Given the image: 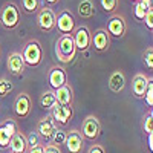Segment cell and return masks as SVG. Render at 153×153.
<instances>
[{
	"instance_id": "obj_1",
	"label": "cell",
	"mask_w": 153,
	"mask_h": 153,
	"mask_svg": "<svg viewBox=\"0 0 153 153\" xmlns=\"http://www.w3.org/2000/svg\"><path fill=\"white\" fill-rule=\"evenodd\" d=\"M55 55L60 63L68 65L72 63L76 55V46L72 34H61L55 42Z\"/></svg>"
},
{
	"instance_id": "obj_2",
	"label": "cell",
	"mask_w": 153,
	"mask_h": 153,
	"mask_svg": "<svg viewBox=\"0 0 153 153\" xmlns=\"http://www.w3.org/2000/svg\"><path fill=\"white\" fill-rule=\"evenodd\" d=\"M20 23V8L14 2H8L0 8V25L5 29H16Z\"/></svg>"
},
{
	"instance_id": "obj_3",
	"label": "cell",
	"mask_w": 153,
	"mask_h": 153,
	"mask_svg": "<svg viewBox=\"0 0 153 153\" xmlns=\"http://www.w3.org/2000/svg\"><path fill=\"white\" fill-rule=\"evenodd\" d=\"M22 55H23V60H25V65L26 66L37 68L43 60V48H42L40 42L34 40V38L29 40V42H26L25 46H23Z\"/></svg>"
},
{
	"instance_id": "obj_4",
	"label": "cell",
	"mask_w": 153,
	"mask_h": 153,
	"mask_svg": "<svg viewBox=\"0 0 153 153\" xmlns=\"http://www.w3.org/2000/svg\"><path fill=\"white\" fill-rule=\"evenodd\" d=\"M37 26L42 32H51L57 28V14L51 6H45L37 14Z\"/></svg>"
},
{
	"instance_id": "obj_5",
	"label": "cell",
	"mask_w": 153,
	"mask_h": 153,
	"mask_svg": "<svg viewBox=\"0 0 153 153\" xmlns=\"http://www.w3.org/2000/svg\"><path fill=\"white\" fill-rule=\"evenodd\" d=\"M101 133V123L95 115H87L83 120L81 124V135L89 139V141H95Z\"/></svg>"
},
{
	"instance_id": "obj_6",
	"label": "cell",
	"mask_w": 153,
	"mask_h": 153,
	"mask_svg": "<svg viewBox=\"0 0 153 153\" xmlns=\"http://www.w3.org/2000/svg\"><path fill=\"white\" fill-rule=\"evenodd\" d=\"M72 37H74L76 51H80V52H86V51H89L91 43H92V34H91V31H89V28L86 26V25L76 26L75 31L72 32Z\"/></svg>"
},
{
	"instance_id": "obj_7",
	"label": "cell",
	"mask_w": 153,
	"mask_h": 153,
	"mask_svg": "<svg viewBox=\"0 0 153 153\" xmlns=\"http://www.w3.org/2000/svg\"><path fill=\"white\" fill-rule=\"evenodd\" d=\"M109 35L112 37H117V38H121L124 37L126 31H127V22H126V17L121 16V14H112L110 19L107 20V29Z\"/></svg>"
},
{
	"instance_id": "obj_8",
	"label": "cell",
	"mask_w": 153,
	"mask_h": 153,
	"mask_svg": "<svg viewBox=\"0 0 153 153\" xmlns=\"http://www.w3.org/2000/svg\"><path fill=\"white\" fill-rule=\"evenodd\" d=\"M55 130H57V124L52 120V117H46L37 123V135L46 143H51Z\"/></svg>"
},
{
	"instance_id": "obj_9",
	"label": "cell",
	"mask_w": 153,
	"mask_h": 153,
	"mask_svg": "<svg viewBox=\"0 0 153 153\" xmlns=\"http://www.w3.org/2000/svg\"><path fill=\"white\" fill-rule=\"evenodd\" d=\"M19 132L14 120H6L0 124V149H8L12 136Z\"/></svg>"
},
{
	"instance_id": "obj_10",
	"label": "cell",
	"mask_w": 153,
	"mask_h": 153,
	"mask_svg": "<svg viewBox=\"0 0 153 153\" xmlns=\"http://www.w3.org/2000/svg\"><path fill=\"white\" fill-rule=\"evenodd\" d=\"M75 28V17L72 16V12L68 9L60 11V14L57 16V29L61 34H72Z\"/></svg>"
},
{
	"instance_id": "obj_11",
	"label": "cell",
	"mask_w": 153,
	"mask_h": 153,
	"mask_svg": "<svg viewBox=\"0 0 153 153\" xmlns=\"http://www.w3.org/2000/svg\"><path fill=\"white\" fill-rule=\"evenodd\" d=\"M48 83L54 91H57L61 86H65L68 83V74H66L65 68H61V66H52L49 72H48Z\"/></svg>"
},
{
	"instance_id": "obj_12",
	"label": "cell",
	"mask_w": 153,
	"mask_h": 153,
	"mask_svg": "<svg viewBox=\"0 0 153 153\" xmlns=\"http://www.w3.org/2000/svg\"><path fill=\"white\" fill-rule=\"evenodd\" d=\"M65 146L68 147L69 153H81L83 152V147H84V136L81 135L80 130L72 129V130L68 132Z\"/></svg>"
},
{
	"instance_id": "obj_13",
	"label": "cell",
	"mask_w": 153,
	"mask_h": 153,
	"mask_svg": "<svg viewBox=\"0 0 153 153\" xmlns=\"http://www.w3.org/2000/svg\"><path fill=\"white\" fill-rule=\"evenodd\" d=\"M51 117L55 121V124H60V126H68L69 121L72 120L74 117V110H72V106H60L57 104L52 110H51Z\"/></svg>"
},
{
	"instance_id": "obj_14",
	"label": "cell",
	"mask_w": 153,
	"mask_h": 153,
	"mask_svg": "<svg viewBox=\"0 0 153 153\" xmlns=\"http://www.w3.org/2000/svg\"><path fill=\"white\" fill-rule=\"evenodd\" d=\"M91 46L98 51V52H104L110 48V35L104 28H100L92 34V43Z\"/></svg>"
},
{
	"instance_id": "obj_15",
	"label": "cell",
	"mask_w": 153,
	"mask_h": 153,
	"mask_svg": "<svg viewBox=\"0 0 153 153\" xmlns=\"http://www.w3.org/2000/svg\"><path fill=\"white\" fill-rule=\"evenodd\" d=\"M32 110V103L28 94H20L14 101V112L19 118H26Z\"/></svg>"
},
{
	"instance_id": "obj_16",
	"label": "cell",
	"mask_w": 153,
	"mask_h": 153,
	"mask_svg": "<svg viewBox=\"0 0 153 153\" xmlns=\"http://www.w3.org/2000/svg\"><path fill=\"white\" fill-rule=\"evenodd\" d=\"M8 71L12 74V75H22L26 69V65H25V60H23V55L22 52H12L9 57H8Z\"/></svg>"
},
{
	"instance_id": "obj_17",
	"label": "cell",
	"mask_w": 153,
	"mask_h": 153,
	"mask_svg": "<svg viewBox=\"0 0 153 153\" xmlns=\"http://www.w3.org/2000/svg\"><path fill=\"white\" fill-rule=\"evenodd\" d=\"M54 92H55V98H57V104H60V106H72V103H74V91L68 83L65 86L58 87Z\"/></svg>"
},
{
	"instance_id": "obj_18",
	"label": "cell",
	"mask_w": 153,
	"mask_h": 153,
	"mask_svg": "<svg viewBox=\"0 0 153 153\" xmlns=\"http://www.w3.org/2000/svg\"><path fill=\"white\" fill-rule=\"evenodd\" d=\"M109 89L115 94H120L124 91L126 87V76L123 74V71H113L109 76Z\"/></svg>"
},
{
	"instance_id": "obj_19",
	"label": "cell",
	"mask_w": 153,
	"mask_h": 153,
	"mask_svg": "<svg viewBox=\"0 0 153 153\" xmlns=\"http://www.w3.org/2000/svg\"><path fill=\"white\" fill-rule=\"evenodd\" d=\"M147 83H149V78L144 74H136L133 76V80H132V94L136 98H144Z\"/></svg>"
},
{
	"instance_id": "obj_20",
	"label": "cell",
	"mask_w": 153,
	"mask_h": 153,
	"mask_svg": "<svg viewBox=\"0 0 153 153\" xmlns=\"http://www.w3.org/2000/svg\"><path fill=\"white\" fill-rule=\"evenodd\" d=\"M9 150H11V153H25L28 150L26 135H23L22 132H17L9 143Z\"/></svg>"
},
{
	"instance_id": "obj_21",
	"label": "cell",
	"mask_w": 153,
	"mask_h": 153,
	"mask_svg": "<svg viewBox=\"0 0 153 153\" xmlns=\"http://www.w3.org/2000/svg\"><path fill=\"white\" fill-rule=\"evenodd\" d=\"M153 6V0H138L135 3V9H133V16L136 20H144L146 14L149 12V9Z\"/></svg>"
},
{
	"instance_id": "obj_22",
	"label": "cell",
	"mask_w": 153,
	"mask_h": 153,
	"mask_svg": "<svg viewBox=\"0 0 153 153\" xmlns=\"http://www.w3.org/2000/svg\"><path fill=\"white\" fill-rule=\"evenodd\" d=\"M40 106L45 110H52L57 106V98H55V92L54 91H46L43 92V95L40 97Z\"/></svg>"
},
{
	"instance_id": "obj_23",
	"label": "cell",
	"mask_w": 153,
	"mask_h": 153,
	"mask_svg": "<svg viewBox=\"0 0 153 153\" xmlns=\"http://www.w3.org/2000/svg\"><path fill=\"white\" fill-rule=\"evenodd\" d=\"M78 14L83 19H89L95 14V5L92 0H81L78 3Z\"/></svg>"
},
{
	"instance_id": "obj_24",
	"label": "cell",
	"mask_w": 153,
	"mask_h": 153,
	"mask_svg": "<svg viewBox=\"0 0 153 153\" xmlns=\"http://www.w3.org/2000/svg\"><path fill=\"white\" fill-rule=\"evenodd\" d=\"M22 8L28 14H35L40 11V0H22Z\"/></svg>"
},
{
	"instance_id": "obj_25",
	"label": "cell",
	"mask_w": 153,
	"mask_h": 153,
	"mask_svg": "<svg viewBox=\"0 0 153 153\" xmlns=\"http://www.w3.org/2000/svg\"><path fill=\"white\" fill-rule=\"evenodd\" d=\"M118 5L120 0H100V6L107 14H115V11L118 9Z\"/></svg>"
},
{
	"instance_id": "obj_26",
	"label": "cell",
	"mask_w": 153,
	"mask_h": 153,
	"mask_svg": "<svg viewBox=\"0 0 153 153\" xmlns=\"http://www.w3.org/2000/svg\"><path fill=\"white\" fill-rule=\"evenodd\" d=\"M66 136H68V132H65L63 129H58V127H57V130H55L52 139H51V144H54L57 147H61L63 144L66 143Z\"/></svg>"
},
{
	"instance_id": "obj_27",
	"label": "cell",
	"mask_w": 153,
	"mask_h": 153,
	"mask_svg": "<svg viewBox=\"0 0 153 153\" xmlns=\"http://www.w3.org/2000/svg\"><path fill=\"white\" fill-rule=\"evenodd\" d=\"M12 89H14V86H12V83L8 80V78H0V97H6L12 92Z\"/></svg>"
},
{
	"instance_id": "obj_28",
	"label": "cell",
	"mask_w": 153,
	"mask_h": 153,
	"mask_svg": "<svg viewBox=\"0 0 153 153\" xmlns=\"http://www.w3.org/2000/svg\"><path fill=\"white\" fill-rule=\"evenodd\" d=\"M144 101L149 107H153V78H149L147 89H146V94H144Z\"/></svg>"
},
{
	"instance_id": "obj_29",
	"label": "cell",
	"mask_w": 153,
	"mask_h": 153,
	"mask_svg": "<svg viewBox=\"0 0 153 153\" xmlns=\"http://www.w3.org/2000/svg\"><path fill=\"white\" fill-rule=\"evenodd\" d=\"M143 132L146 135H150L153 133V118L150 117V115H144V118H143Z\"/></svg>"
},
{
	"instance_id": "obj_30",
	"label": "cell",
	"mask_w": 153,
	"mask_h": 153,
	"mask_svg": "<svg viewBox=\"0 0 153 153\" xmlns=\"http://www.w3.org/2000/svg\"><path fill=\"white\" fill-rule=\"evenodd\" d=\"M143 60L147 69H153V48H147L143 54Z\"/></svg>"
},
{
	"instance_id": "obj_31",
	"label": "cell",
	"mask_w": 153,
	"mask_h": 153,
	"mask_svg": "<svg viewBox=\"0 0 153 153\" xmlns=\"http://www.w3.org/2000/svg\"><path fill=\"white\" fill-rule=\"evenodd\" d=\"M26 143H28V150L32 149V147H37L38 144H42L40 143V136H38L35 132H32V133H29L26 136Z\"/></svg>"
},
{
	"instance_id": "obj_32",
	"label": "cell",
	"mask_w": 153,
	"mask_h": 153,
	"mask_svg": "<svg viewBox=\"0 0 153 153\" xmlns=\"http://www.w3.org/2000/svg\"><path fill=\"white\" fill-rule=\"evenodd\" d=\"M144 23H146L147 29L153 31V6L149 9V12L146 14V17H144Z\"/></svg>"
},
{
	"instance_id": "obj_33",
	"label": "cell",
	"mask_w": 153,
	"mask_h": 153,
	"mask_svg": "<svg viewBox=\"0 0 153 153\" xmlns=\"http://www.w3.org/2000/svg\"><path fill=\"white\" fill-rule=\"evenodd\" d=\"M45 153H61V149L54 144H45Z\"/></svg>"
},
{
	"instance_id": "obj_34",
	"label": "cell",
	"mask_w": 153,
	"mask_h": 153,
	"mask_svg": "<svg viewBox=\"0 0 153 153\" xmlns=\"http://www.w3.org/2000/svg\"><path fill=\"white\" fill-rule=\"evenodd\" d=\"M87 153H106V152H104V149L101 147L100 144H95V146H92L91 149H89Z\"/></svg>"
},
{
	"instance_id": "obj_35",
	"label": "cell",
	"mask_w": 153,
	"mask_h": 153,
	"mask_svg": "<svg viewBox=\"0 0 153 153\" xmlns=\"http://www.w3.org/2000/svg\"><path fill=\"white\" fill-rule=\"evenodd\" d=\"M28 153H45V146H43V144H38L37 147L29 149V152H28Z\"/></svg>"
},
{
	"instance_id": "obj_36",
	"label": "cell",
	"mask_w": 153,
	"mask_h": 153,
	"mask_svg": "<svg viewBox=\"0 0 153 153\" xmlns=\"http://www.w3.org/2000/svg\"><path fill=\"white\" fill-rule=\"evenodd\" d=\"M149 149H150V152L153 153V133L149 135Z\"/></svg>"
},
{
	"instance_id": "obj_37",
	"label": "cell",
	"mask_w": 153,
	"mask_h": 153,
	"mask_svg": "<svg viewBox=\"0 0 153 153\" xmlns=\"http://www.w3.org/2000/svg\"><path fill=\"white\" fill-rule=\"evenodd\" d=\"M60 2V0H45V3L46 5H49V6H52V5H57Z\"/></svg>"
},
{
	"instance_id": "obj_38",
	"label": "cell",
	"mask_w": 153,
	"mask_h": 153,
	"mask_svg": "<svg viewBox=\"0 0 153 153\" xmlns=\"http://www.w3.org/2000/svg\"><path fill=\"white\" fill-rule=\"evenodd\" d=\"M149 115H150V117L153 118V107H152V110H150V113H149Z\"/></svg>"
},
{
	"instance_id": "obj_39",
	"label": "cell",
	"mask_w": 153,
	"mask_h": 153,
	"mask_svg": "<svg viewBox=\"0 0 153 153\" xmlns=\"http://www.w3.org/2000/svg\"><path fill=\"white\" fill-rule=\"evenodd\" d=\"M132 2H135V3H136V2H138V0H132Z\"/></svg>"
},
{
	"instance_id": "obj_40",
	"label": "cell",
	"mask_w": 153,
	"mask_h": 153,
	"mask_svg": "<svg viewBox=\"0 0 153 153\" xmlns=\"http://www.w3.org/2000/svg\"><path fill=\"white\" fill-rule=\"evenodd\" d=\"M9 153H11V152H9Z\"/></svg>"
}]
</instances>
